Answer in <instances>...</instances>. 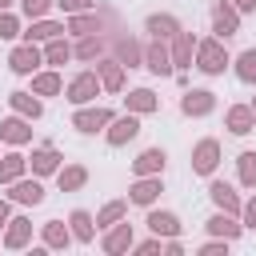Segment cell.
Listing matches in <instances>:
<instances>
[{"instance_id":"6da1fadb","label":"cell","mask_w":256,"mask_h":256,"mask_svg":"<svg viewBox=\"0 0 256 256\" xmlns=\"http://www.w3.org/2000/svg\"><path fill=\"white\" fill-rule=\"evenodd\" d=\"M196 68H200L204 76H220V72L228 68V52H224V40H220V36L196 44Z\"/></svg>"},{"instance_id":"7a4b0ae2","label":"cell","mask_w":256,"mask_h":256,"mask_svg":"<svg viewBox=\"0 0 256 256\" xmlns=\"http://www.w3.org/2000/svg\"><path fill=\"white\" fill-rule=\"evenodd\" d=\"M104 84H100V72H80V76H72L68 80V100L72 104H88V100H96V92H100Z\"/></svg>"},{"instance_id":"3957f363","label":"cell","mask_w":256,"mask_h":256,"mask_svg":"<svg viewBox=\"0 0 256 256\" xmlns=\"http://www.w3.org/2000/svg\"><path fill=\"white\" fill-rule=\"evenodd\" d=\"M36 64H40V48H36L32 40L16 44V48H12V56H8V68H12L16 76H32V72H36Z\"/></svg>"},{"instance_id":"277c9868","label":"cell","mask_w":256,"mask_h":256,"mask_svg":"<svg viewBox=\"0 0 256 256\" xmlns=\"http://www.w3.org/2000/svg\"><path fill=\"white\" fill-rule=\"evenodd\" d=\"M216 164H220V144L208 136V140H200V144L192 148V172L212 176V172H216Z\"/></svg>"},{"instance_id":"5b68a950","label":"cell","mask_w":256,"mask_h":256,"mask_svg":"<svg viewBox=\"0 0 256 256\" xmlns=\"http://www.w3.org/2000/svg\"><path fill=\"white\" fill-rule=\"evenodd\" d=\"M212 32H216L220 40H228V36L240 32V12H236L228 0H220V4L212 8Z\"/></svg>"},{"instance_id":"8992f818","label":"cell","mask_w":256,"mask_h":256,"mask_svg":"<svg viewBox=\"0 0 256 256\" xmlns=\"http://www.w3.org/2000/svg\"><path fill=\"white\" fill-rule=\"evenodd\" d=\"M144 68L148 72H156V76H168L176 64H172V48H164V40H152L148 48H144Z\"/></svg>"},{"instance_id":"52a82bcc","label":"cell","mask_w":256,"mask_h":256,"mask_svg":"<svg viewBox=\"0 0 256 256\" xmlns=\"http://www.w3.org/2000/svg\"><path fill=\"white\" fill-rule=\"evenodd\" d=\"M112 124V112L108 108H84L80 104V112L72 116V128L76 132H100V128H108Z\"/></svg>"},{"instance_id":"ba28073f","label":"cell","mask_w":256,"mask_h":256,"mask_svg":"<svg viewBox=\"0 0 256 256\" xmlns=\"http://www.w3.org/2000/svg\"><path fill=\"white\" fill-rule=\"evenodd\" d=\"M0 140L4 144H28L32 140V120L28 116H8V120H0Z\"/></svg>"},{"instance_id":"9c48e42d","label":"cell","mask_w":256,"mask_h":256,"mask_svg":"<svg viewBox=\"0 0 256 256\" xmlns=\"http://www.w3.org/2000/svg\"><path fill=\"white\" fill-rule=\"evenodd\" d=\"M216 108V96L208 92V88H192V92H184V100H180V112L184 116H208Z\"/></svg>"},{"instance_id":"30bf717a","label":"cell","mask_w":256,"mask_h":256,"mask_svg":"<svg viewBox=\"0 0 256 256\" xmlns=\"http://www.w3.org/2000/svg\"><path fill=\"white\" fill-rule=\"evenodd\" d=\"M208 196H212V204H216L220 212H232V216H240V212H244L240 196H236V192H232V184H224V180H212V184H208Z\"/></svg>"},{"instance_id":"8fae6325","label":"cell","mask_w":256,"mask_h":256,"mask_svg":"<svg viewBox=\"0 0 256 256\" xmlns=\"http://www.w3.org/2000/svg\"><path fill=\"white\" fill-rule=\"evenodd\" d=\"M136 132H140V120H136V112H128V116H120V120H112V124H108V144H112V148H120V144L136 140Z\"/></svg>"},{"instance_id":"7c38bea8","label":"cell","mask_w":256,"mask_h":256,"mask_svg":"<svg viewBox=\"0 0 256 256\" xmlns=\"http://www.w3.org/2000/svg\"><path fill=\"white\" fill-rule=\"evenodd\" d=\"M164 160H168L164 148H144V152L132 160V172H136V176H160V172H164Z\"/></svg>"},{"instance_id":"4fadbf2b","label":"cell","mask_w":256,"mask_h":256,"mask_svg":"<svg viewBox=\"0 0 256 256\" xmlns=\"http://www.w3.org/2000/svg\"><path fill=\"white\" fill-rule=\"evenodd\" d=\"M252 128H256V112H252V104H232V108H228V132L248 136Z\"/></svg>"},{"instance_id":"5bb4252c","label":"cell","mask_w":256,"mask_h":256,"mask_svg":"<svg viewBox=\"0 0 256 256\" xmlns=\"http://www.w3.org/2000/svg\"><path fill=\"white\" fill-rule=\"evenodd\" d=\"M192 52H196V40H192V32H176L172 36V64L176 68H192Z\"/></svg>"},{"instance_id":"9a60e30c","label":"cell","mask_w":256,"mask_h":256,"mask_svg":"<svg viewBox=\"0 0 256 256\" xmlns=\"http://www.w3.org/2000/svg\"><path fill=\"white\" fill-rule=\"evenodd\" d=\"M28 164H32V172H36V176H48V172H60V152H56L52 144H40V148L32 152V160H28Z\"/></svg>"},{"instance_id":"2e32d148","label":"cell","mask_w":256,"mask_h":256,"mask_svg":"<svg viewBox=\"0 0 256 256\" xmlns=\"http://www.w3.org/2000/svg\"><path fill=\"white\" fill-rule=\"evenodd\" d=\"M128 248H132V224H120V220H116L112 232L104 236V252H108V256H120V252H128Z\"/></svg>"},{"instance_id":"e0dca14e","label":"cell","mask_w":256,"mask_h":256,"mask_svg":"<svg viewBox=\"0 0 256 256\" xmlns=\"http://www.w3.org/2000/svg\"><path fill=\"white\" fill-rule=\"evenodd\" d=\"M144 28L152 32V40H172V36L180 32V24H176V16H168V12H152Z\"/></svg>"},{"instance_id":"ac0fdd59","label":"cell","mask_w":256,"mask_h":256,"mask_svg":"<svg viewBox=\"0 0 256 256\" xmlns=\"http://www.w3.org/2000/svg\"><path fill=\"white\" fill-rule=\"evenodd\" d=\"M8 188H12L8 196H12L16 204H40V200H44V188H40V180H12Z\"/></svg>"},{"instance_id":"d6986e66","label":"cell","mask_w":256,"mask_h":256,"mask_svg":"<svg viewBox=\"0 0 256 256\" xmlns=\"http://www.w3.org/2000/svg\"><path fill=\"white\" fill-rule=\"evenodd\" d=\"M160 192H164L160 176H140V180L132 184V192H128V196H132V204H152Z\"/></svg>"},{"instance_id":"ffe728a7","label":"cell","mask_w":256,"mask_h":256,"mask_svg":"<svg viewBox=\"0 0 256 256\" xmlns=\"http://www.w3.org/2000/svg\"><path fill=\"white\" fill-rule=\"evenodd\" d=\"M28 240H32V220L28 216H12L8 220V232H4V244L8 248H24Z\"/></svg>"},{"instance_id":"44dd1931","label":"cell","mask_w":256,"mask_h":256,"mask_svg":"<svg viewBox=\"0 0 256 256\" xmlns=\"http://www.w3.org/2000/svg\"><path fill=\"white\" fill-rule=\"evenodd\" d=\"M96 72H100V84H104L108 92H120V88H124V64H120V60H100Z\"/></svg>"},{"instance_id":"7402d4cb","label":"cell","mask_w":256,"mask_h":256,"mask_svg":"<svg viewBox=\"0 0 256 256\" xmlns=\"http://www.w3.org/2000/svg\"><path fill=\"white\" fill-rule=\"evenodd\" d=\"M156 108H160V96H156L152 88H132V92H128V112L144 116V112H156Z\"/></svg>"},{"instance_id":"603a6c76","label":"cell","mask_w":256,"mask_h":256,"mask_svg":"<svg viewBox=\"0 0 256 256\" xmlns=\"http://www.w3.org/2000/svg\"><path fill=\"white\" fill-rule=\"evenodd\" d=\"M56 180H60V192H80L88 184V168L84 164H68V168L56 172Z\"/></svg>"},{"instance_id":"cb8c5ba5","label":"cell","mask_w":256,"mask_h":256,"mask_svg":"<svg viewBox=\"0 0 256 256\" xmlns=\"http://www.w3.org/2000/svg\"><path fill=\"white\" fill-rule=\"evenodd\" d=\"M204 224H208V232H212V236H224V240H236V236H240V228H244V224H236V216H232V212H216V216H212V220H204Z\"/></svg>"},{"instance_id":"d4e9b609","label":"cell","mask_w":256,"mask_h":256,"mask_svg":"<svg viewBox=\"0 0 256 256\" xmlns=\"http://www.w3.org/2000/svg\"><path fill=\"white\" fill-rule=\"evenodd\" d=\"M148 228H152V236H180V220L172 216V212H148Z\"/></svg>"},{"instance_id":"484cf974","label":"cell","mask_w":256,"mask_h":256,"mask_svg":"<svg viewBox=\"0 0 256 256\" xmlns=\"http://www.w3.org/2000/svg\"><path fill=\"white\" fill-rule=\"evenodd\" d=\"M8 104H12L20 116H28V120H36V116L44 112V104L36 100V92H12V96H8Z\"/></svg>"},{"instance_id":"4316f807","label":"cell","mask_w":256,"mask_h":256,"mask_svg":"<svg viewBox=\"0 0 256 256\" xmlns=\"http://www.w3.org/2000/svg\"><path fill=\"white\" fill-rule=\"evenodd\" d=\"M60 32H64V24H56V20H44V16H40V20H32V28L24 32V40H32V44H36V40H56Z\"/></svg>"},{"instance_id":"83f0119b","label":"cell","mask_w":256,"mask_h":256,"mask_svg":"<svg viewBox=\"0 0 256 256\" xmlns=\"http://www.w3.org/2000/svg\"><path fill=\"white\" fill-rule=\"evenodd\" d=\"M68 224H72V236H76V240H84V244L96 236V220H92L84 208H76V212L68 216Z\"/></svg>"},{"instance_id":"f1b7e54d","label":"cell","mask_w":256,"mask_h":256,"mask_svg":"<svg viewBox=\"0 0 256 256\" xmlns=\"http://www.w3.org/2000/svg\"><path fill=\"white\" fill-rule=\"evenodd\" d=\"M24 168H28V160H24L20 152H8V156L0 160V184H12V180H20V176H24Z\"/></svg>"},{"instance_id":"f546056e","label":"cell","mask_w":256,"mask_h":256,"mask_svg":"<svg viewBox=\"0 0 256 256\" xmlns=\"http://www.w3.org/2000/svg\"><path fill=\"white\" fill-rule=\"evenodd\" d=\"M40 232H44V244L48 248H68V240H72V232L64 228V220H48Z\"/></svg>"},{"instance_id":"4dcf8cb0","label":"cell","mask_w":256,"mask_h":256,"mask_svg":"<svg viewBox=\"0 0 256 256\" xmlns=\"http://www.w3.org/2000/svg\"><path fill=\"white\" fill-rule=\"evenodd\" d=\"M60 88H64V80H60L56 72H36V76H32V92H36V96H56Z\"/></svg>"},{"instance_id":"1f68e13d","label":"cell","mask_w":256,"mask_h":256,"mask_svg":"<svg viewBox=\"0 0 256 256\" xmlns=\"http://www.w3.org/2000/svg\"><path fill=\"white\" fill-rule=\"evenodd\" d=\"M68 32H76V36H92V32H100L96 12H76V16L68 20Z\"/></svg>"},{"instance_id":"d6a6232c","label":"cell","mask_w":256,"mask_h":256,"mask_svg":"<svg viewBox=\"0 0 256 256\" xmlns=\"http://www.w3.org/2000/svg\"><path fill=\"white\" fill-rule=\"evenodd\" d=\"M124 212H128V200H108V204L100 208V216H96V228H108V224L124 220Z\"/></svg>"},{"instance_id":"836d02e7","label":"cell","mask_w":256,"mask_h":256,"mask_svg":"<svg viewBox=\"0 0 256 256\" xmlns=\"http://www.w3.org/2000/svg\"><path fill=\"white\" fill-rule=\"evenodd\" d=\"M116 52H120V64H128V68H136V64L144 60V48H140L136 40H128V36L116 40Z\"/></svg>"},{"instance_id":"e575fe53","label":"cell","mask_w":256,"mask_h":256,"mask_svg":"<svg viewBox=\"0 0 256 256\" xmlns=\"http://www.w3.org/2000/svg\"><path fill=\"white\" fill-rule=\"evenodd\" d=\"M236 168H240V184L244 188H256V152H240L236 156Z\"/></svg>"},{"instance_id":"d590c367","label":"cell","mask_w":256,"mask_h":256,"mask_svg":"<svg viewBox=\"0 0 256 256\" xmlns=\"http://www.w3.org/2000/svg\"><path fill=\"white\" fill-rule=\"evenodd\" d=\"M72 56H76V52H72L68 40H60V36L48 40V48H44V60H48V64H64V60H72Z\"/></svg>"},{"instance_id":"8d00e7d4","label":"cell","mask_w":256,"mask_h":256,"mask_svg":"<svg viewBox=\"0 0 256 256\" xmlns=\"http://www.w3.org/2000/svg\"><path fill=\"white\" fill-rule=\"evenodd\" d=\"M236 76H240L244 84H256V48L240 52V60H236Z\"/></svg>"},{"instance_id":"74e56055","label":"cell","mask_w":256,"mask_h":256,"mask_svg":"<svg viewBox=\"0 0 256 256\" xmlns=\"http://www.w3.org/2000/svg\"><path fill=\"white\" fill-rule=\"evenodd\" d=\"M72 52H76L80 60H96V56L104 52V40H100V36H80V44H76Z\"/></svg>"},{"instance_id":"f35d334b","label":"cell","mask_w":256,"mask_h":256,"mask_svg":"<svg viewBox=\"0 0 256 256\" xmlns=\"http://www.w3.org/2000/svg\"><path fill=\"white\" fill-rule=\"evenodd\" d=\"M12 36H20V20L12 12H0V40H12Z\"/></svg>"},{"instance_id":"ab89813d","label":"cell","mask_w":256,"mask_h":256,"mask_svg":"<svg viewBox=\"0 0 256 256\" xmlns=\"http://www.w3.org/2000/svg\"><path fill=\"white\" fill-rule=\"evenodd\" d=\"M20 4H24V16H28V20H40L56 0H20Z\"/></svg>"},{"instance_id":"60d3db41","label":"cell","mask_w":256,"mask_h":256,"mask_svg":"<svg viewBox=\"0 0 256 256\" xmlns=\"http://www.w3.org/2000/svg\"><path fill=\"white\" fill-rule=\"evenodd\" d=\"M56 4H60L68 16H76V12H92V8H96V0H56Z\"/></svg>"},{"instance_id":"b9f144b4","label":"cell","mask_w":256,"mask_h":256,"mask_svg":"<svg viewBox=\"0 0 256 256\" xmlns=\"http://www.w3.org/2000/svg\"><path fill=\"white\" fill-rule=\"evenodd\" d=\"M224 248H228V240L220 236V240H212V244H204V248H200V256H224Z\"/></svg>"},{"instance_id":"7bdbcfd3","label":"cell","mask_w":256,"mask_h":256,"mask_svg":"<svg viewBox=\"0 0 256 256\" xmlns=\"http://www.w3.org/2000/svg\"><path fill=\"white\" fill-rule=\"evenodd\" d=\"M136 252H140V256H156V252H160V236H156V240H144Z\"/></svg>"},{"instance_id":"ee69618b","label":"cell","mask_w":256,"mask_h":256,"mask_svg":"<svg viewBox=\"0 0 256 256\" xmlns=\"http://www.w3.org/2000/svg\"><path fill=\"white\" fill-rule=\"evenodd\" d=\"M240 216H244V224H256V196L244 204V212H240Z\"/></svg>"},{"instance_id":"f6af8a7d","label":"cell","mask_w":256,"mask_h":256,"mask_svg":"<svg viewBox=\"0 0 256 256\" xmlns=\"http://www.w3.org/2000/svg\"><path fill=\"white\" fill-rule=\"evenodd\" d=\"M236 12H256V0H228Z\"/></svg>"},{"instance_id":"bcb514c9","label":"cell","mask_w":256,"mask_h":256,"mask_svg":"<svg viewBox=\"0 0 256 256\" xmlns=\"http://www.w3.org/2000/svg\"><path fill=\"white\" fill-rule=\"evenodd\" d=\"M0 224H8V200H0Z\"/></svg>"},{"instance_id":"7dc6e473","label":"cell","mask_w":256,"mask_h":256,"mask_svg":"<svg viewBox=\"0 0 256 256\" xmlns=\"http://www.w3.org/2000/svg\"><path fill=\"white\" fill-rule=\"evenodd\" d=\"M8 4H12V0H0V12H4V8H8Z\"/></svg>"},{"instance_id":"c3c4849f","label":"cell","mask_w":256,"mask_h":256,"mask_svg":"<svg viewBox=\"0 0 256 256\" xmlns=\"http://www.w3.org/2000/svg\"><path fill=\"white\" fill-rule=\"evenodd\" d=\"M252 112H256V100H252Z\"/></svg>"}]
</instances>
